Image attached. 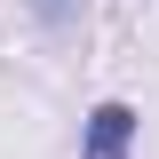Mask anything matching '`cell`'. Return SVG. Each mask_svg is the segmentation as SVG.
Masks as SVG:
<instances>
[{"mask_svg":"<svg viewBox=\"0 0 159 159\" xmlns=\"http://www.w3.org/2000/svg\"><path fill=\"white\" fill-rule=\"evenodd\" d=\"M127 143H135V103H96V111H88V143H80V151H88V159H119Z\"/></svg>","mask_w":159,"mask_h":159,"instance_id":"1","label":"cell"}]
</instances>
